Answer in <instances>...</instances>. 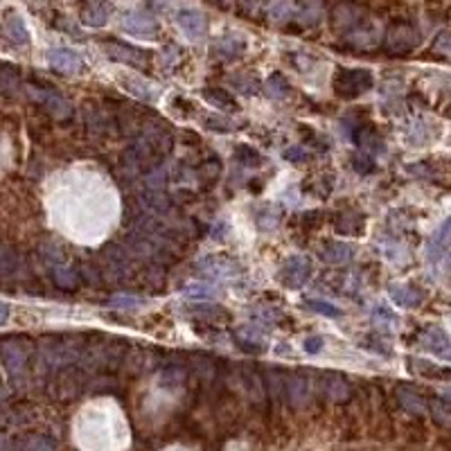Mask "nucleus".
I'll return each mask as SVG.
<instances>
[{"instance_id":"nucleus-36","label":"nucleus","mask_w":451,"mask_h":451,"mask_svg":"<svg viewBox=\"0 0 451 451\" xmlns=\"http://www.w3.org/2000/svg\"><path fill=\"white\" fill-rule=\"evenodd\" d=\"M284 158L291 160V163H305V160H307V152H305V149H300V147H289L287 152H284Z\"/></svg>"},{"instance_id":"nucleus-15","label":"nucleus","mask_w":451,"mask_h":451,"mask_svg":"<svg viewBox=\"0 0 451 451\" xmlns=\"http://www.w3.org/2000/svg\"><path fill=\"white\" fill-rule=\"evenodd\" d=\"M363 14L354 5H339L334 9V28L348 30V32H356L363 25Z\"/></svg>"},{"instance_id":"nucleus-26","label":"nucleus","mask_w":451,"mask_h":451,"mask_svg":"<svg viewBox=\"0 0 451 451\" xmlns=\"http://www.w3.org/2000/svg\"><path fill=\"white\" fill-rule=\"evenodd\" d=\"M264 90L269 92L271 97L275 100H282L287 92H289V82H287V77L282 73H273L269 75V79L264 82Z\"/></svg>"},{"instance_id":"nucleus-25","label":"nucleus","mask_w":451,"mask_h":451,"mask_svg":"<svg viewBox=\"0 0 451 451\" xmlns=\"http://www.w3.org/2000/svg\"><path fill=\"white\" fill-rule=\"evenodd\" d=\"M20 86V75L14 64L0 61V92H14Z\"/></svg>"},{"instance_id":"nucleus-30","label":"nucleus","mask_w":451,"mask_h":451,"mask_svg":"<svg viewBox=\"0 0 451 451\" xmlns=\"http://www.w3.org/2000/svg\"><path fill=\"white\" fill-rule=\"evenodd\" d=\"M185 296L192 298V300H212L217 296V289L210 287L208 282H196V284H190L188 289H185Z\"/></svg>"},{"instance_id":"nucleus-14","label":"nucleus","mask_w":451,"mask_h":451,"mask_svg":"<svg viewBox=\"0 0 451 451\" xmlns=\"http://www.w3.org/2000/svg\"><path fill=\"white\" fill-rule=\"evenodd\" d=\"M388 294L390 298L395 300L399 307H407V309H415L422 305V298L424 294L420 289H415L411 284H390L388 287Z\"/></svg>"},{"instance_id":"nucleus-31","label":"nucleus","mask_w":451,"mask_h":451,"mask_svg":"<svg viewBox=\"0 0 451 451\" xmlns=\"http://www.w3.org/2000/svg\"><path fill=\"white\" fill-rule=\"evenodd\" d=\"M307 307H309L311 311H316V314L327 316V318L343 316V309H339L337 305L327 303V300H307Z\"/></svg>"},{"instance_id":"nucleus-35","label":"nucleus","mask_w":451,"mask_h":451,"mask_svg":"<svg viewBox=\"0 0 451 451\" xmlns=\"http://www.w3.org/2000/svg\"><path fill=\"white\" fill-rule=\"evenodd\" d=\"M205 126H208V129H212V131H233L235 129V126L230 124L228 120H224V118H208Z\"/></svg>"},{"instance_id":"nucleus-3","label":"nucleus","mask_w":451,"mask_h":451,"mask_svg":"<svg viewBox=\"0 0 451 451\" xmlns=\"http://www.w3.org/2000/svg\"><path fill=\"white\" fill-rule=\"evenodd\" d=\"M309 277H311V262L305 255L287 258L282 269L277 271V280L289 289H300L303 284H307Z\"/></svg>"},{"instance_id":"nucleus-29","label":"nucleus","mask_w":451,"mask_h":451,"mask_svg":"<svg viewBox=\"0 0 451 451\" xmlns=\"http://www.w3.org/2000/svg\"><path fill=\"white\" fill-rule=\"evenodd\" d=\"M235 156L241 165H246V167H260L262 165V156L258 149H253L248 145H237L235 147Z\"/></svg>"},{"instance_id":"nucleus-34","label":"nucleus","mask_w":451,"mask_h":451,"mask_svg":"<svg viewBox=\"0 0 451 451\" xmlns=\"http://www.w3.org/2000/svg\"><path fill=\"white\" fill-rule=\"evenodd\" d=\"M109 305L115 309H138L140 307V298L136 296H115L109 300Z\"/></svg>"},{"instance_id":"nucleus-21","label":"nucleus","mask_w":451,"mask_h":451,"mask_svg":"<svg viewBox=\"0 0 451 451\" xmlns=\"http://www.w3.org/2000/svg\"><path fill=\"white\" fill-rule=\"evenodd\" d=\"M451 241V217L447 219V222L435 230V235L431 237V244H429V258L431 260H438L445 253V248L449 246Z\"/></svg>"},{"instance_id":"nucleus-23","label":"nucleus","mask_w":451,"mask_h":451,"mask_svg":"<svg viewBox=\"0 0 451 451\" xmlns=\"http://www.w3.org/2000/svg\"><path fill=\"white\" fill-rule=\"evenodd\" d=\"M413 370L422 377H429V379H443V381H449L451 379V370L449 368H443V366H433L429 361L424 359H415L411 361Z\"/></svg>"},{"instance_id":"nucleus-7","label":"nucleus","mask_w":451,"mask_h":451,"mask_svg":"<svg viewBox=\"0 0 451 451\" xmlns=\"http://www.w3.org/2000/svg\"><path fill=\"white\" fill-rule=\"evenodd\" d=\"M107 52L113 56L115 61L140 68V71H147L149 61H152V54H149L147 50L133 48V45H126V43H107Z\"/></svg>"},{"instance_id":"nucleus-28","label":"nucleus","mask_w":451,"mask_h":451,"mask_svg":"<svg viewBox=\"0 0 451 451\" xmlns=\"http://www.w3.org/2000/svg\"><path fill=\"white\" fill-rule=\"evenodd\" d=\"M291 11H294V7H291L289 0H275V3L269 5L267 16L273 23H287L289 18H291Z\"/></svg>"},{"instance_id":"nucleus-38","label":"nucleus","mask_w":451,"mask_h":451,"mask_svg":"<svg viewBox=\"0 0 451 451\" xmlns=\"http://www.w3.org/2000/svg\"><path fill=\"white\" fill-rule=\"evenodd\" d=\"M320 348H323V339H320V337H309V339H305V350H307L309 354H318Z\"/></svg>"},{"instance_id":"nucleus-12","label":"nucleus","mask_w":451,"mask_h":451,"mask_svg":"<svg viewBox=\"0 0 451 451\" xmlns=\"http://www.w3.org/2000/svg\"><path fill=\"white\" fill-rule=\"evenodd\" d=\"M113 5L109 0H92L82 7V23L88 28H104L111 20Z\"/></svg>"},{"instance_id":"nucleus-6","label":"nucleus","mask_w":451,"mask_h":451,"mask_svg":"<svg viewBox=\"0 0 451 451\" xmlns=\"http://www.w3.org/2000/svg\"><path fill=\"white\" fill-rule=\"evenodd\" d=\"M199 271L205 277H210V280H228V277H235L241 273L239 264L226 255H210V258L201 260Z\"/></svg>"},{"instance_id":"nucleus-20","label":"nucleus","mask_w":451,"mask_h":451,"mask_svg":"<svg viewBox=\"0 0 451 451\" xmlns=\"http://www.w3.org/2000/svg\"><path fill=\"white\" fill-rule=\"evenodd\" d=\"M323 18V3L320 0H300L298 3V20L303 25H318Z\"/></svg>"},{"instance_id":"nucleus-22","label":"nucleus","mask_w":451,"mask_h":451,"mask_svg":"<svg viewBox=\"0 0 451 451\" xmlns=\"http://www.w3.org/2000/svg\"><path fill=\"white\" fill-rule=\"evenodd\" d=\"M284 212L280 210V208L275 205H264L260 208V210L255 212V224L260 230H275L277 226H280Z\"/></svg>"},{"instance_id":"nucleus-2","label":"nucleus","mask_w":451,"mask_h":451,"mask_svg":"<svg viewBox=\"0 0 451 451\" xmlns=\"http://www.w3.org/2000/svg\"><path fill=\"white\" fill-rule=\"evenodd\" d=\"M375 84V77L370 71L363 68H341L334 75V92L343 100H354L361 97L366 90H370Z\"/></svg>"},{"instance_id":"nucleus-5","label":"nucleus","mask_w":451,"mask_h":451,"mask_svg":"<svg viewBox=\"0 0 451 451\" xmlns=\"http://www.w3.org/2000/svg\"><path fill=\"white\" fill-rule=\"evenodd\" d=\"M122 28H124V32L133 34V37L149 39V37H154V34H158V20L154 14H149V11L133 9V11H126L122 16Z\"/></svg>"},{"instance_id":"nucleus-13","label":"nucleus","mask_w":451,"mask_h":451,"mask_svg":"<svg viewBox=\"0 0 451 451\" xmlns=\"http://www.w3.org/2000/svg\"><path fill=\"white\" fill-rule=\"evenodd\" d=\"M422 345L429 352H433L435 356H440V359L451 361V341L443 330H438V327L426 330L424 337H422Z\"/></svg>"},{"instance_id":"nucleus-1","label":"nucleus","mask_w":451,"mask_h":451,"mask_svg":"<svg viewBox=\"0 0 451 451\" xmlns=\"http://www.w3.org/2000/svg\"><path fill=\"white\" fill-rule=\"evenodd\" d=\"M174 147V138H172L165 129H152L145 136H140L138 140L124 152V165L131 172H140V174H147V172L156 169L163 160L167 158V154Z\"/></svg>"},{"instance_id":"nucleus-8","label":"nucleus","mask_w":451,"mask_h":451,"mask_svg":"<svg viewBox=\"0 0 451 451\" xmlns=\"http://www.w3.org/2000/svg\"><path fill=\"white\" fill-rule=\"evenodd\" d=\"M176 25L190 41H201L208 30L205 16L199 9H181L176 14Z\"/></svg>"},{"instance_id":"nucleus-11","label":"nucleus","mask_w":451,"mask_h":451,"mask_svg":"<svg viewBox=\"0 0 451 451\" xmlns=\"http://www.w3.org/2000/svg\"><path fill=\"white\" fill-rule=\"evenodd\" d=\"M48 64L54 68V71H59L64 75H75V73H82L84 71V61L79 59V54L68 50V48H54L48 52Z\"/></svg>"},{"instance_id":"nucleus-17","label":"nucleus","mask_w":451,"mask_h":451,"mask_svg":"<svg viewBox=\"0 0 451 451\" xmlns=\"http://www.w3.org/2000/svg\"><path fill=\"white\" fill-rule=\"evenodd\" d=\"M201 95H203V100L208 104H212V107L222 109V111H230V113H233V111L239 109V104L235 102V97L230 95L228 90H224V88H203Z\"/></svg>"},{"instance_id":"nucleus-18","label":"nucleus","mask_w":451,"mask_h":451,"mask_svg":"<svg viewBox=\"0 0 451 451\" xmlns=\"http://www.w3.org/2000/svg\"><path fill=\"white\" fill-rule=\"evenodd\" d=\"M5 32H7V37L18 45L30 43V30L25 25V20H23L18 14H9L5 18Z\"/></svg>"},{"instance_id":"nucleus-27","label":"nucleus","mask_w":451,"mask_h":451,"mask_svg":"<svg viewBox=\"0 0 451 451\" xmlns=\"http://www.w3.org/2000/svg\"><path fill=\"white\" fill-rule=\"evenodd\" d=\"M352 140H354L356 145H359V147L368 149V152H373V154H375V152H379V149L384 147V145H381V140H379V136H377L373 129H368V126H366V129H359V131H356Z\"/></svg>"},{"instance_id":"nucleus-32","label":"nucleus","mask_w":451,"mask_h":451,"mask_svg":"<svg viewBox=\"0 0 451 451\" xmlns=\"http://www.w3.org/2000/svg\"><path fill=\"white\" fill-rule=\"evenodd\" d=\"M352 167L359 172V174H370L375 169V160L370 154H354L352 156Z\"/></svg>"},{"instance_id":"nucleus-16","label":"nucleus","mask_w":451,"mask_h":451,"mask_svg":"<svg viewBox=\"0 0 451 451\" xmlns=\"http://www.w3.org/2000/svg\"><path fill=\"white\" fill-rule=\"evenodd\" d=\"M244 50H246V41L239 37H224V39H219L212 48V52L224 61L237 59V56L244 54Z\"/></svg>"},{"instance_id":"nucleus-24","label":"nucleus","mask_w":451,"mask_h":451,"mask_svg":"<svg viewBox=\"0 0 451 451\" xmlns=\"http://www.w3.org/2000/svg\"><path fill=\"white\" fill-rule=\"evenodd\" d=\"M323 258H325L330 264H348L352 258H354V248L348 246V244H327L325 246V253H323Z\"/></svg>"},{"instance_id":"nucleus-9","label":"nucleus","mask_w":451,"mask_h":451,"mask_svg":"<svg viewBox=\"0 0 451 451\" xmlns=\"http://www.w3.org/2000/svg\"><path fill=\"white\" fill-rule=\"evenodd\" d=\"M50 273H52L54 284L59 289H66V291H75V289H79V282H82L79 271L73 267L71 262H66L64 258L50 260Z\"/></svg>"},{"instance_id":"nucleus-33","label":"nucleus","mask_w":451,"mask_h":451,"mask_svg":"<svg viewBox=\"0 0 451 451\" xmlns=\"http://www.w3.org/2000/svg\"><path fill=\"white\" fill-rule=\"evenodd\" d=\"M235 86L244 92V95H255V92L260 90V82L253 77H233Z\"/></svg>"},{"instance_id":"nucleus-37","label":"nucleus","mask_w":451,"mask_h":451,"mask_svg":"<svg viewBox=\"0 0 451 451\" xmlns=\"http://www.w3.org/2000/svg\"><path fill=\"white\" fill-rule=\"evenodd\" d=\"M375 323H381V325L392 327L397 320H395V314H390L388 309H377V311H375Z\"/></svg>"},{"instance_id":"nucleus-39","label":"nucleus","mask_w":451,"mask_h":451,"mask_svg":"<svg viewBox=\"0 0 451 451\" xmlns=\"http://www.w3.org/2000/svg\"><path fill=\"white\" fill-rule=\"evenodd\" d=\"M9 318V307L5 303H0V325H5Z\"/></svg>"},{"instance_id":"nucleus-4","label":"nucleus","mask_w":451,"mask_h":451,"mask_svg":"<svg viewBox=\"0 0 451 451\" xmlns=\"http://www.w3.org/2000/svg\"><path fill=\"white\" fill-rule=\"evenodd\" d=\"M420 43V37L418 32H415L411 25H407V23H397V25L388 28L386 32V50L390 54H409L411 50L418 48Z\"/></svg>"},{"instance_id":"nucleus-19","label":"nucleus","mask_w":451,"mask_h":451,"mask_svg":"<svg viewBox=\"0 0 451 451\" xmlns=\"http://www.w3.org/2000/svg\"><path fill=\"white\" fill-rule=\"evenodd\" d=\"M334 226H337V230L343 235H359L363 230V217L354 210L341 212L337 219H334Z\"/></svg>"},{"instance_id":"nucleus-10","label":"nucleus","mask_w":451,"mask_h":451,"mask_svg":"<svg viewBox=\"0 0 451 451\" xmlns=\"http://www.w3.org/2000/svg\"><path fill=\"white\" fill-rule=\"evenodd\" d=\"M32 100L41 104V107L48 109V113L56 115V118H64V115H71V104H68L59 92H54L50 88H30Z\"/></svg>"}]
</instances>
